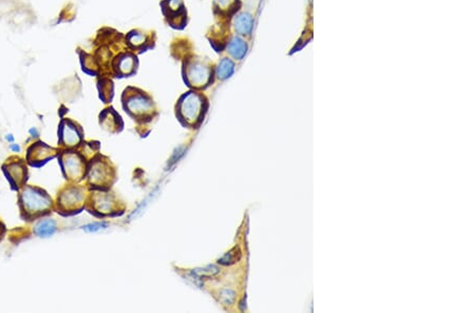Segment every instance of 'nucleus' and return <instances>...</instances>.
<instances>
[{
  "instance_id": "obj_1",
  "label": "nucleus",
  "mask_w": 475,
  "mask_h": 313,
  "mask_svg": "<svg viewBox=\"0 0 475 313\" xmlns=\"http://www.w3.org/2000/svg\"><path fill=\"white\" fill-rule=\"evenodd\" d=\"M208 109V100L198 91H189L177 100L175 114L184 127L197 129L201 126Z\"/></svg>"
},
{
  "instance_id": "obj_2",
  "label": "nucleus",
  "mask_w": 475,
  "mask_h": 313,
  "mask_svg": "<svg viewBox=\"0 0 475 313\" xmlns=\"http://www.w3.org/2000/svg\"><path fill=\"white\" fill-rule=\"evenodd\" d=\"M123 107L134 120L147 123L156 117L157 109L150 95L140 89L129 87L123 94Z\"/></svg>"
},
{
  "instance_id": "obj_3",
  "label": "nucleus",
  "mask_w": 475,
  "mask_h": 313,
  "mask_svg": "<svg viewBox=\"0 0 475 313\" xmlns=\"http://www.w3.org/2000/svg\"><path fill=\"white\" fill-rule=\"evenodd\" d=\"M88 184L97 190H109L116 179L115 168L109 158L95 156L88 164Z\"/></svg>"
},
{
  "instance_id": "obj_4",
  "label": "nucleus",
  "mask_w": 475,
  "mask_h": 313,
  "mask_svg": "<svg viewBox=\"0 0 475 313\" xmlns=\"http://www.w3.org/2000/svg\"><path fill=\"white\" fill-rule=\"evenodd\" d=\"M183 77L189 88L202 90L213 81L212 66L202 58L187 59L183 67Z\"/></svg>"
},
{
  "instance_id": "obj_5",
  "label": "nucleus",
  "mask_w": 475,
  "mask_h": 313,
  "mask_svg": "<svg viewBox=\"0 0 475 313\" xmlns=\"http://www.w3.org/2000/svg\"><path fill=\"white\" fill-rule=\"evenodd\" d=\"M87 209L95 216L106 217L123 214L125 206L113 193L108 190L95 189L89 196Z\"/></svg>"
},
{
  "instance_id": "obj_6",
  "label": "nucleus",
  "mask_w": 475,
  "mask_h": 313,
  "mask_svg": "<svg viewBox=\"0 0 475 313\" xmlns=\"http://www.w3.org/2000/svg\"><path fill=\"white\" fill-rule=\"evenodd\" d=\"M21 211L26 213V218H32L39 214L48 213L51 210L52 200L49 195L37 188L26 187L20 197Z\"/></svg>"
},
{
  "instance_id": "obj_7",
  "label": "nucleus",
  "mask_w": 475,
  "mask_h": 313,
  "mask_svg": "<svg viewBox=\"0 0 475 313\" xmlns=\"http://www.w3.org/2000/svg\"><path fill=\"white\" fill-rule=\"evenodd\" d=\"M87 162V159L79 151L71 149L62 152L59 155V164L62 166L63 173L71 181L77 182L85 179L88 171Z\"/></svg>"
},
{
  "instance_id": "obj_8",
  "label": "nucleus",
  "mask_w": 475,
  "mask_h": 313,
  "mask_svg": "<svg viewBox=\"0 0 475 313\" xmlns=\"http://www.w3.org/2000/svg\"><path fill=\"white\" fill-rule=\"evenodd\" d=\"M86 206L85 189L72 186L66 188L58 195V213L64 215L79 213Z\"/></svg>"
},
{
  "instance_id": "obj_9",
  "label": "nucleus",
  "mask_w": 475,
  "mask_h": 313,
  "mask_svg": "<svg viewBox=\"0 0 475 313\" xmlns=\"http://www.w3.org/2000/svg\"><path fill=\"white\" fill-rule=\"evenodd\" d=\"M163 13L168 23L175 29H183L186 25V11L182 0H163Z\"/></svg>"
},
{
  "instance_id": "obj_10",
  "label": "nucleus",
  "mask_w": 475,
  "mask_h": 313,
  "mask_svg": "<svg viewBox=\"0 0 475 313\" xmlns=\"http://www.w3.org/2000/svg\"><path fill=\"white\" fill-rule=\"evenodd\" d=\"M58 134L59 144L68 149L79 146L82 141V130L71 120L62 121Z\"/></svg>"
},
{
  "instance_id": "obj_11",
  "label": "nucleus",
  "mask_w": 475,
  "mask_h": 313,
  "mask_svg": "<svg viewBox=\"0 0 475 313\" xmlns=\"http://www.w3.org/2000/svg\"><path fill=\"white\" fill-rule=\"evenodd\" d=\"M57 151L54 148L45 145L44 143H37L33 145L28 151V162L33 167L44 166L50 159L54 158Z\"/></svg>"
},
{
  "instance_id": "obj_12",
  "label": "nucleus",
  "mask_w": 475,
  "mask_h": 313,
  "mask_svg": "<svg viewBox=\"0 0 475 313\" xmlns=\"http://www.w3.org/2000/svg\"><path fill=\"white\" fill-rule=\"evenodd\" d=\"M3 172L10 181L12 188L15 189V190H19L25 185L27 180V168L23 162L19 161L10 164L8 162V164L3 166Z\"/></svg>"
},
{
  "instance_id": "obj_13",
  "label": "nucleus",
  "mask_w": 475,
  "mask_h": 313,
  "mask_svg": "<svg viewBox=\"0 0 475 313\" xmlns=\"http://www.w3.org/2000/svg\"><path fill=\"white\" fill-rule=\"evenodd\" d=\"M100 126H102L106 131L110 133H118L121 132L124 127V122L121 116L118 115L113 109H107L100 114Z\"/></svg>"
},
{
  "instance_id": "obj_14",
  "label": "nucleus",
  "mask_w": 475,
  "mask_h": 313,
  "mask_svg": "<svg viewBox=\"0 0 475 313\" xmlns=\"http://www.w3.org/2000/svg\"><path fill=\"white\" fill-rule=\"evenodd\" d=\"M233 26L238 35L247 36L251 35L253 29V18L248 13H240L234 17Z\"/></svg>"
},
{
  "instance_id": "obj_15",
  "label": "nucleus",
  "mask_w": 475,
  "mask_h": 313,
  "mask_svg": "<svg viewBox=\"0 0 475 313\" xmlns=\"http://www.w3.org/2000/svg\"><path fill=\"white\" fill-rule=\"evenodd\" d=\"M240 8V0H213V12L219 17H229Z\"/></svg>"
},
{
  "instance_id": "obj_16",
  "label": "nucleus",
  "mask_w": 475,
  "mask_h": 313,
  "mask_svg": "<svg viewBox=\"0 0 475 313\" xmlns=\"http://www.w3.org/2000/svg\"><path fill=\"white\" fill-rule=\"evenodd\" d=\"M138 69V58L133 54H124L117 60L116 70L122 76H130L136 72Z\"/></svg>"
},
{
  "instance_id": "obj_17",
  "label": "nucleus",
  "mask_w": 475,
  "mask_h": 313,
  "mask_svg": "<svg viewBox=\"0 0 475 313\" xmlns=\"http://www.w3.org/2000/svg\"><path fill=\"white\" fill-rule=\"evenodd\" d=\"M226 49L227 52L229 53V55L234 59H236V60H242L246 55L248 46L247 44L241 37L234 36L228 40Z\"/></svg>"
},
{
  "instance_id": "obj_18",
  "label": "nucleus",
  "mask_w": 475,
  "mask_h": 313,
  "mask_svg": "<svg viewBox=\"0 0 475 313\" xmlns=\"http://www.w3.org/2000/svg\"><path fill=\"white\" fill-rule=\"evenodd\" d=\"M126 39H127L128 45L131 46L132 49H135V50H146L148 44H149V38H148V35L145 34L144 32L139 31V30H135V31L130 32L127 35Z\"/></svg>"
},
{
  "instance_id": "obj_19",
  "label": "nucleus",
  "mask_w": 475,
  "mask_h": 313,
  "mask_svg": "<svg viewBox=\"0 0 475 313\" xmlns=\"http://www.w3.org/2000/svg\"><path fill=\"white\" fill-rule=\"evenodd\" d=\"M235 72V62L229 58H222L216 69V76L220 80L229 78Z\"/></svg>"
},
{
  "instance_id": "obj_20",
  "label": "nucleus",
  "mask_w": 475,
  "mask_h": 313,
  "mask_svg": "<svg viewBox=\"0 0 475 313\" xmlns=\"http://www.w3.org/2000/svg\"><path fill=\"white\" fill-rule=\"evenodd\" d=\"M55 230V223L51 220H46L37 224L36 227H35V233L38 236H41V238H48V236L54 234Z\"/></svg>"
},
{
  "instance_id": "obj_21",
  "label": "nucleus",
  "mask_w": 475,
  "mask_h": 313,
  "mask_svg": "<svg viewBox=\"0 0 475 313\" xmlns=\"http://www.w3.org/2000/svg\"><path fill=\"white\" fill-rule=\"evenodd\" d=\"M104 227H107L105 223H98V224H92V225H88V226L84 227V229L86 230V231L92 232V231H97V230L102 229Z\"/></svg>"
},
{
  "instance_id": "obj_22",
  "label": "nucleus",
  "mask_w": 475,
  "mask_h": 313,
  "mask_svg": "<svg viewBox=\"0 0 475 313\" xmlns=\"http://www.w3.org/2000/svg\"><path fill=\"white\" fill-rule=\"evenodd\" d=\"M30 133H31L33 135V136H37V135H38V132H37L36 129H31V130H30Z\"/></svg>"
},
{
  "instance_id": "obj_23",
  "label": "nucleus",
  "mask_w": 475,
  "mask_h": 313,
  "mask_svg": "<svg viewBox=\"0 0 475 313\" xmlns=\"http://www.w3.org/2000/svg\"><path fill=\"white\" fill-rule=\"evenodd\" d=\"M11 150H13V151H17L18 152L20 150V148L19 146H17V145H13V146H11Z\"/></svg>"
},
{
  "instance_id": "obj_24",
  "label": "nucleus",
  "mask_w": 475,
  "mask_h": 313,
  "mask_svg": "<svg viewBox=\"0 0 475 313\" xmlns=\"http://www.w3.org/2000/svg\"><path fill=\"white\" fill-rule=\"evenodd\" d=\"M5 138H7V140L11 141V143H13V141H14L13 136H11V135H7V136H5Z\"/></svg>"
}]
</instances>
